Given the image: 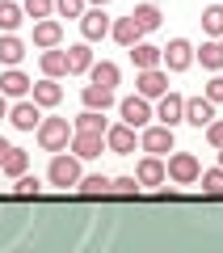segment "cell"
<instances>
[{
	"instance_id": "cell-1",
	"label": "cell",
	"mask_w": 223,
	"mask_h": 253,
	"mask_svg": "<svg viewBox=\"0 0 223 253\" xmlns=\"http://www.w3.org/2000/svg\"><path fill=\"white\" fill-rule=\"evenodd\" d=\"M72 131H76V126H72L68 118H42V123H38V148H42V152H68Z\"/></svg>"
},
{
	"instance_id": "cell-2",
	"label": "cell",
	"mask_w": 223,
	"mask_h": 253,
	"mask_svg": "<svg viewBox=\"0 0 223 253\" xmlns=\"http://www.w3.org/2000/svg\"><path fill=\"white\" fill-rule=\"evenodd\" d=\"M46 177H51V186H76V181H80V156L76 152H55V161H51V169H46Z\"/></svg>"
},
{
	"instance_id": "cell-3",
	"label": "cell",
	"mask_w": 223,
	"mask_h": 253,
	"mask_svg": "<svg viewBox=\"0 0 223 253\" xmlns=\"http://www.w3.org/2000/svg\"><path fill=\"white\" fill-rule=\"evenodd\" d=\"M164 169H169V177L177 181V186H194L198 173H202V165H198V156H194V152H173Z\"/></svg>"
},
{
	"instance_id": "cell-4",
	"label": "cell",
	"mask_w": 223,
	"mask_h": 253,
	"mask_svg": "<svg viewBox=\"0 0 223 253\" xmlns=\"http://www.w3.org/2000/svg\"><path fill=\"white\" fill-rule=\"evenodd\" d=\"M9 123L17 126V131H38V123H42V106H38L34 97H21L17 106H9Z\"/></svg>"
},
{
	"instance_id": "cell-5",
	"label": "cell",
	"mask_w": 223,
	"mask_h": 253,
	"mask_svg": "<svg viewBox=\"0 0 223 253\" xmlns=\"http://www.w3.org/2000/svg\"><path fill=\"white\" fill-rule=\"evenodd\" d=\"M160 63L169 72H186L189 63H194V46H189L186 38H173L169 46H160Z\"/></svg>"
},
{
	"instance_id": "cell-6",
	"label": "cell",
	"mask_w": 223,
	"mask_h": 253,
	"mask_svg": "<svg viewBox=\"0 0 223 253\" xmlns=\"http://www.w3.org/2000/svg\"><path fill=\"white\" fill-rule=\"evenodd\" d=\"M110 26H114V21L101 13V4H93V9L80 13V34H84V42H97V38H106Z\"/></svg>"
},
{
	"instance_id": "cell-7",
	"label": "cell",
	"mask_w": 223,
	"mask_h": 253,
	"mask_svg": "<svg viewBox=\"0 0 223 253\" xmlns=\"http://www.w3.org/2000/svg\"><path fill=\"white\" fill-rule=\"evenodd\" d=\"M72 152L80 161H93V156L106 152V135L101 131H72Z\"/></svg>"
},
{
	"instance_id": "cell-8",
	"label": "cell",
	"mask_w": 223,
	"mask_h": 253,
	"mask_svg": "<svg viewBox=\"0 0 223 253\" xmlns=\"http://www.w3.org/2000/svg\"><path fill=\"white\" fill-rule=\"evenodd\" d=\"M139 148L143 152H152V156H164V152H173V126H148L139 135Z\"/></svg>"
},
{
	"instance_id": "cell-9",
	"label": "cell",
	"mask_w": 223,
	"mask_h": 253,
	"mask_svg": "<svg viewBox=\"0 0 223 253\" xmlns=\"http://www.w3.org/2000/svg\"><path fill=\"white\" fill-rule=\"evenodd\" d=\"M118 114H122V123H131V126H148L152 106H148L143 93H135V97H122V101H118Z\"/></svg>"
},
{
	"instance_id": "cell-10",
	"label": "cell",
	"mask_w": 223,
	"mask_h": 253,
	"mask_svg": "<svg viewBox=\"0 0 223 253\" xmlns=\"http://www.w3.org/2000/svg\"><path fill=\"white\" fill-rule=\"evenodd\" d=\"M135 126L131 123H118V126H106V148L110 152H118V156H126V152H135Z\"/></svg>"
},
{
	"instance_id": "cell-11",
	"label": "cell",
	"mask_w": 223,
	"mask_h": 253,
	"mask_svg": "<svg viewBox=\"0 0 223 253\" xmlns=\"http://www.w3.org/2000/svg\"><path fill=\"white\" fill-rule=\"evenodd\" d=\"M156 118H160L164 126H177V123H186V97H181V93H160Z\"/></svg>"
},
{
	"instance_id": "cell-12",
	"label": "cell",
	"mask_w": 223,
	"mask_h": 253,
	"mask_svg": "<svg viewBox=\"0 0 223 253\" xmlns=\"http://www.w3.org/2000/svg\"><path fill=\"white\" fill-rule=\"evenodd\" d=\"M135 177H139V186H164V181H169V169H164V161L160 156H143L139 161V169H135Z\"/></svg>"
},
{
	"instance_id": "cell-13",
	"label": "cell",
	"mask_w": 223,
	"mask_h": 253,
	"mask_svg": "<svg viewBox=\"0 0 223 253\" xmlns=\"http://www.w3.org/2000/svg\"><path fill=\"white\" fill-rule=\"evenodd\" d=\"M135 84H139L143 97H160V93H169V72H160V68H143Z\"/></svg>"
},
{
	"instance_id": "cell-14",
	"label": "cell",
	"mask_w": 223,
	"mask_h": 253,
	"mask_svg": "<svg viewBox=\"0 0 223 253\" xmlns=\"http://www.w3.org/2000/svg\"><path fill=\"white\" fill-rule=\"evenodd\" d=\"M30 76L21 72V68H9V72L0 76V93H4V97H30Z\"/></svg>"
},
{
	"instance_id": "cell-15",
	"label": "cell",
	"mask_w": 223,
	"mask_h": 253,
	"mask_svg": "<svg viewBox=\"0 0 223 253\" xmlns=\"http://www.w3.org/2000/svg\"><path fill=\"white\" fill-rule=\"evenodd\" d=\"M215 118V101L206 97H186V123L189 126H206Z\"/></svg>"
},
{
	"instance_id": "cell-16",
	"label": "cell",
	"mask_w": 223,
	"mask_h": 253,
	"mask_svg": "<svg viewBox=\"0 0 223 253\" xmlns=\"http://www.w3.org/2000/svg\"><path fill=\"white\" fill-rule=\"evenodd\" d=\"M30 93H34V101L42 110H51V106H59V97H63V89L55 84V76H42L38 84H30Z\"/></svg>"
},
{
	"instance_id": "cell-17",
	"label": "cell",
	"mask_w": 223,
	"mask_h": 253,
	"mask_svg": "<svg viewBox=\"0 0 223 253\" xmlns=\"http://www.w3.org/2000/svg\"><path fill=\"white\" fill-rule=\"evenodd\" d=\"M80 101H84V106H89V110H110V106H114V89H106V84H84V89H80Z\"/></svg>"
},
{
	"instance_id": "cell-18",
	"label": "cell",
	"mask_w": 223,
	"mask_h": 253,
	"mask_svg": "<svg viewBox=\"0 0 223 253\" xmlns=\"http://www.w3.org/2000/svg\"><path fill=\"white\" fill-rule=\"evenodd\" d=\"M110 34H114V42H122V46H135L143 38V26L135 17H118L114 26H110Z\"/></svg>"
},
{
	"instance_id": "cell-19",
	"label": "cell",
	"mask_w": 223,
	"mask_h": 253,
	"mask_svg": "<svg viewBox=\"0 0 223 253\" xmlns=\"http://www.w3.org/2000/svg\"><path fill=\"white\" fill-rule=\"evenodd\" d=\"M63 42V30H59V21H51V17H42V21H34V46H59Z\"/></svg>"
},
{
	"instance_id": "cell-20",
	"label": "cell",
	"mask_w": 223,
	"mask_h": 253,
	"mask_svg": "<svg viewBox=\"0 0 223 253\" xmlns=\"http://www.w3.org/2000/svg\"><path fill=\"white\" fill-rule=\"evenodd\" d=\"M38 63H42V76H55V81L68 76V51H59V46H46Z\"/></svg>"
},
{
	"instance_id": "cell-21",
	"label": "cell",
	"mask_w": 223,
	"mask_h": 253,
	"mask_svg": "<svg viewBox=\"0 0 223 253\" xmlns=\"http://www.w3.org/2000/svg\"><path fill=\"white\" fill-rule=\"evenodd\" d=\"M126 51H131V59H135V68H160V46H152V42H135V46H126Z\"/></svg>"
},
{
	"instance_id": "cell-22",
	"label": "cell",
	"mask_w": 223,
	"mask_h": 253,
	"mask_svg": "<svg viewBox=\"0 0 223 253\" xmlns=\"http://www.w3.org/2000/svg\"><path fill=\"white\" fill-rule=\"evenodd\" d=\"M21 59H26V42H21L17 34H4L0 38V63H4V68H17Z\"/></svg>"
},
{
	"instance_id": "cell-23",
	"label": "cell",
	"mask_w": 223,
	"mask_h": 253,
	"mask_svg": "<svg viewBox=\"0 0 223 253\" xmlns=\"http://www.w3.org/2000/svg\"><path fill=\"white\" fill-rule=\"evenodd\" d=\"M194 59H202L206 72H219V68H223V42H219V38H206L202 51H194Z\"/></svg>"
},
{
	"instance_id": "cell-24",
	"label": "cell",
	"mask_w": 223,
	"mask_h": 253,
	"mask_svg": "<svg viewBox=\"0 0 223 253\" xmlns=\"http://www.w3.org/2000/svg\"><path fill=\"white\" fill-rule=\"evenodd\" d=\"M89 68H93V51H89V42L68 46V72H72V76H80V72H89Z\"/></svg>"
},
{
	"instance_id": "cell-25",
	"label": "cell",
	"mask_w": 223,
	"mask_h": 253,
	"mask_svg": "<svg viewBox=\"0 0 223 253\" xmlns=\"http://www.w3.org/2000/svg\"><path fill=\"white\" fill-rule=\"evenodd\" d=\"M118 76H122V72H118V63H110V59H93V68H89V81L93 84H106V89H114V84H118Z\"/></svg>"
},
{
	"instance_id": "cell-26",
	"label": "cell",
	"mask_w": 223,
	"mask_h": 253,
	"mask_svg": "<svg viewBox=\"0 0 223 253\" xmlns=\"http://www.w3.org/2000/svg\"><path fill=\"white\" fill-rule=\"evenodd\" d=\"M21 21H26V9H21L17 0H0V30H4V34H13Z\"/></svg>"
},
{
	"instance_id": "cell-27",
	"label": "cell",
	"mask_w": 223,
	"mask_h": 253,
	"mask_svg": "<svg viewBox=\"0 0 223 253\" xmlns=\"http://www.w3.org/2000/svg\"><path fill=\"white\" fill-rule=\"evenodd\" d=\"M131 17L139 21V26H143V34H148V30H160V17H164V13H160V4H135V13H131Z\"/></svg>"
},
{
	"instance_id": "cell-28",
	"label": "cell",
	"mask_w": 223,
	"mask_h": 253,
	"mask_svg": "<svg viewBox=\"0 0 223 253\" xmlns=\"http://www.w3.org/2000/svg\"><path fill=\"white\" fill-rule=\"evenodd\" d=\"M76 190H80V194H89V199H97V194H110V177H106V173H89V177L76 181Z\"/></svg>"
},
{
	"instance_id": "cell-29",
	"label": "cell",
	"mask_w": 223,
	"mask_h": 253,
	"mask_svg": "<svg viewBox=\"0 0 223 253\" xmlns=\"http://www.w3.org/2000/svg\"><path fill=\"white\" fill-rule=\"evenodd\" d=\"M0 169L9 173V177H21V173L30 169V156L21 152V148H9V156H4V161H0Z\"/></svg>"
},
{
	"instance_id": "cell-30",
	"label": "cell",
	"mask_w": 223,
	"mask_h": 253,
	"mask_svg": "<svg viewBox=\"0 0 223 253\" xmlns=\"http://www.w3.org/2000/svg\"><path fill=\"white\" fill-rule=\"evenodd\" d=\"M198 181H202V194H211V199H223V165H219V169L198 173Z\"/></svg>"
},
{
	"instance_id": "cell-31",
	"label": "cell",
	"mask_w": 223,
	"mask_h": 253,
	"mask_svg": "<svg viewBox=\"0 0 223 253\" xmlns=\"http://www.w3.org/2000/svg\"><path fill=\"white\" fill-rule=\"evenodd\" d=\"M101 114H106V110H89L84 106V114L76 118V131H101V135H106V118Z\"/></svg>"
},
{
	"instance_id": "cell-32",
	"label": "cell",
	"mask_w": 223,
	"mask_h": 253,
	"mask_svg": "<svg viewBox=\"0 0 223 253\" xmlns=\"http://www.w3.org/2000/svg\"><path fill=\"white\" fill-rule=\"evenodd\" d=\"M202 30L211 38H223V4H211V9L202 13Z\"/></svg>"
},
{
	"instance_id": "cell-33",
	"label": "cell",
	"mask_w": 223,
	"mask_h": 253,
	"mask_svg": "<svg viewBox=\"0 0 223 253\" xmlns=\"http://www.w3.org/2000/svg\"><path fill=\"white\" fill-rule=\"evenodd\" d=\"M139 177H118V181H110V194H118V199H135L139 194Z\"/></svg>"
},
{
	"instance_id": "cell-34",
	"label": "cell",
	"mask_w": 223,
	"mask_h": 253,
	"mask_svg": "<svg viewBox=\"0 0 223 253\" xmlns=\"http://www.w3.org/2000/svg\"><path fill=\"white\" fill-rule=\"evenodd\" d=\"M38 190H42V181H38V177H30V173H21V177H17V186H13V194H17V199H34Z\"/></svg>"
},
{
	"instance_id": "cell-35",
	"label": "cell",
	"mask_w": 223,
	"mask_h": 253,
	"mask_svg": "<svg viewBox=\"0 0 223 253\" xmlns=\"http://www.w3.org/2000/svg\"><path fill=\"white\" fill-rule=\"evenodd\" d=\"M21 9H26V17H51L55 13V0H26V4H21Z\"/></svg>"
},
{
	"instance_id": "cell-36",
	"label": "cell",
	"mask_w": 223,
	"mask_h": 253,
	"mask_svg": "<svg viewBox=\"0 0 223 253\" xmlns=\"http://www.w3.org/2000/svg\"><path fill=\"white\" fill-rule=\"evenodd\" d=\"M55 9H59L63 17H80V13H84V0H55Z\"/></svg>"
},
{
	"instance_id": "cell-37",
	"label": "cell",
	"mask_w": 223,
	"mask_h": 253,
	"mask_svg": "<svg viewBox=\"0 0 223 253\" xmlns=\"http://www.w3.org/2000/svg\"><path fill=\"white\" fill-rule=\"evenodd\" d=\"M206 101H215V106L223 101V76H211V84H206Z\"/></svg>"
},
{
	"instance_id": "cell-38",
	"label": "cell",
	"mask_w": 223,
	"mask_h": 253,
	"mask_svg": "<svg viewBox=\"0 0 223 253\" xmlns=\"http://www.w3.org/2000/svg\"><path fill=\"white\" fill-rule=\"evenodd\" d=\"M206 139H211V148H223V123H206Z\"/></svg>"
},
{
	"instance_id": "cell-39",
	"label": "cell",
	"mask_w": 223,
	"mask_h": 253,
	"mask_svg": "<svg viewBox=\"0 0 223 253\" xmlns=\"http://www.w3.org/2000/svg\"><path fill=\"white\" fill-rule=\"evenodd\" d=\"M0 118H9V97L0 93Z\"/></svg>"
},
{
	"instance_id": "cell-40",
	"label": "cell",
	"mask_w": 223,
	"mask_h": 253,
	"mask_svg": "<svg viewBox=\"0 0 223 253\" xmlns=\"http://www.w3.org/2000/svg\"><path fill=\"white\" fill-rule=\"evenodd\" d=\"M9 148H13V144H9V139H4V135H0V161L9 156Z\"/></svg>"
},
{
	"instance_id": "cell-41",
	"label": "cell",
	"mask_w": 223,
	"mask_h": 253,
	"mask_svg": "<svg viewBox=\"0 0 223 253\" xmlns=\"http://www.w3.org/2000/svg\"><path fill=\"white\" fill-rule=\"evenodd\" d=\"M89 4H101V9H106V4H110V0H89Z\"/></svg>"
},
{
	"instance_id": "cell-42",
	"label": "cell",
	"mask_w": 223,
	"mask_h": 253,
	"mask_svg": "<svg viewBox=\"0 0 223 253\" xmlns=\"http://www.w3.org/2000/svg\"><path fill=\"white\" fill-rule=\"evenodd\" d=\"M219 165H223V148H219Z\"/></svg>"
},
{
	"instance_id": "cell-43",
	"label": "cell",
	"mask_w": 223,
	"mask_h": 253,
	"mask_svg": "<svg viewBox=\"0 0 223 253\" xmlns=\"http://www.w3.org/2000/svg\"><path fill=\"white\" fill-rule=\"evenodd\" d=\"M219 42H223V38H219Z\"/></svg>"
}]
</instances>
